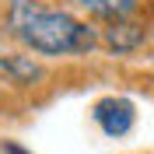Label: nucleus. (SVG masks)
Segmentation results:
<instances>
[{"mask_svg":"<svg viewBox=\"0 0 154 154\" xmlns=\"http://www.w3.org/2000/svg\"><path fill=\"white\" fill-rule=\"evenodd\" d=\"M102 42H105V49H112V53H133V49L144 42V28H140V25H130V21H116V25L105 28Z\"/></svg>","mask_w":154,"mask_h":154,"instance_id":"20e7f679","label":"nucleus"},{"mask_svg":"<svg viewBox=\"0 0 154 154\" xmlns=\"http://www.w3.org/2000/svg\"><path fill=\"white\" fill-rule=\"evenodd\" d=\"M81 7H88L91 14H98V18H109L116 25V21H126L130 14H133L137 0H77Z\"/></svg>","mask_w":154,"mask_h":154,"instance_id":"39448f33","label":"nucleus"},{"mask_svg":"<svg viewBox=\"0 0 154 154\" xmlns=\"http://www.w3.org/2000/svg\"><path fill=\"white\" fill-rule=\"evenodd\" d=\"M7 28L35 53L46 56H67V53H88L102 38L84 21L70 18L67 11H53L38 0H11Z\"/></svg>","mask_w":154,"mask_h":154,"instance_id":"f257e3e1","label":"nucleus"},{"mask_svg":"<svg viewBox=\"0 0 154 154\" xmlns=\"http://www.w3.org/2000/svg\"><path fill=\"white\" fill-rule=\"evenodd\" d=\"M0 70L14 81V84H35L42 81V63H35L32 56H21V53H7V56H0Z\"/></svg>","mask_w":154,"mask_h":154,"instance_id":"7ed1b4c3","label":"nucleus"},{"mask_svg":"<svg viewBox=\"0 0 154 154\" xmlns=\"http://www.w3.org/2000/svg\"><path fill=\"white\" fill-rule=\"evenodd\" d=\"M91 116H95V123L102 126L105 137H126L133 130V119H137L133 102H130V98H119V95H109V98H102V102H95Z\"/></svg>","mask_w":154,"mask_h":154,"instance_id":"f03ea898","label":"nucleus"}]
</instances>
